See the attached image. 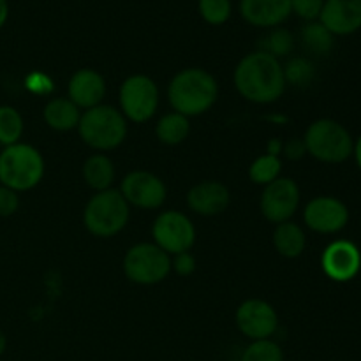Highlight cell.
I'll return each instance as SVG.
<instances>
[{"label": "cell", "mask_w": 361, "mask_h": 361, "mask_svg": "<svg viewBox=\"0 0 361 361\" xmlns=\"http://www.w3.org/2000/svg\"><path fill=\"white\" fill-rule=\"evenodd\" d=\"M233 83L245 101L271 104L286 90L284 67L279 59L257 49L240 60L233 74Z\"/></svg>", "instance_id": "6da1fadb"}, {"label": "cell", "mask_w": 361, "mask_h": 361, "mask_svg": "<svg viewBox=\"0 0 361 361\" xmlns=\"http://www.w3.org/2000/svg\"><path fill=\"white\" fill-rule=\"evenodd\" d=\"M219 83L208 71L187 67L173 76L168 87V99L173 111L187 116H200L210 111L217 102Z\"/></svg>", "instance_id": "7a4b0ae2"}, {"label": "cell", "mask_w": 361, "mask_h": 361, "mask_svg": "<svg viewBox=\"0 0 361 361\" xmlns=\"http://www.w3.org/2000/svg\"><path fill=\"white\" fill-rule=\"evenodd\" d=\"M78 133L95 152L115 150L127 137V120L120 109L99 104L81 113Z\"/></svg>", "instance_id": "3957f363"}, {"label": "cell", "mask_w": 361, "mask_h": 361, "mask_svg": "<svg viewBox=\"0 0 361 361\" xmlns=\"http://www.w3.org/2000/svg\"><path fill=\"white\" fill-rule=\"evenodd\" d=\"M44 169L46 164L41 152L32 145H11L0 154V182L16 192L37 187L44 176Z\"/></svg>", "instance_id": "277c9868"}, {"label": "cell", "mask_w": 361, "mask_h": 361, "mask_svg": "<svg viewBox=\"0 0 361 361\" xmlns=\"http://www.w3.org/2000/svg\"><path fill=\"white\" fill-rule=\"evenodd\" d=\"M129 203L118 189L95 192L83 210V224L97 238H111L123 231L130 217Z\"/></svg>", "instance_id": "5b68a950"}, {"label": "cell", "mask_w": 361, "mask_h": 361, "mask_svg": "<svg viewBox=\"0 0 361 361\" xmlns=\"http://www.w3.org/2000/svg\"><path fill=\"white\" fill-rule=\"evenodd\" d=\"M307 154L326 164H341L353 155L355 141L342 123L319 118L310 123L303 136Z\"/></svg>", "instance_id": "8992f818"}, {"label": "cell", "mask_w": 361, "mask_h": 361, "mask_svg": "<svg viewBox=\"0 0 361 361\" xmlns=\"http://www.w3.org/2000/svg\"><path fill=\"white\" fill-rule=\"evenodd\" d=\"M123 274L137 286H155L171 274V256L155 243H136L123 257Z\"/></svg>", "instance_id": "52a82bcc"}, {"label": "cell", "mask_w": 361, "mask_h": 361, "mask_svg": "<svg viewBox=\"0 0 361 361\" xmlns=\"http://www.w3.org/2000/svg\"><path fill=\"white\" fill-rule=\"evenodd\" d=\"M161 92L157 83L147 74H133L120 85V111L134 123H145L157 113Z\"/></svg>", "instance_id": "ba28073f"}, {"label": "cell", "mask_w": 361, "mask_h": 361, "mask_svg": "<svg viewBox=\"0 0 361 361\" xmlns=\"http://www.w3.org/2000/svg\"><path fill=\"white\" fill-rule=\"evenodd\" d=\"M154 243L169 256L190 252L196 243V228L185 214L166 210L157 215L152 226Z\"/></svg>", "instance_id": "9c48e42d"}, {"label": "cell", "mask_w": 361, "mask_h": 361, "mask_svg": "<svg viewBox=\"0 0 361 361\" xmlns=\"http://www.w3.org/2000/svg\"><path fill=\"white\" fill-rule=\"evenodd\" d=\"M300 207V187L288 176H279L264 185L259 200V210L267 221L275 226L291 221Z\"/></svg>", "instance_id": "30bf717a"}, {"label": "cell", "mask_w": 361, "mask_h": 361, "mask_svg": "<svg viewBox=\"0 0 361 361\" xmlns=\"http://www.w3.org/2000/svg\"><path fill=\"white\" fill-rule=\"evenodd\" d=\"M118 190L129 207L133 204L141 210H157L164 204L166 196H168L166 183L157 175L145 169L127 173Z\"/></svg>", "instance_id": "8fae6325"}, {"label": "cell", "mask_w": 361, "mask_h": 361, "mask_svg": "<svg viewBox=\"0 0 361 361\" xmlns=\"http://www.w3.org/2000/svg\"><path fill=\"white\" fill-rule=\"evenodd\" d=\"M235 321L240 334L245 335L250 342L270 338L279 328L277 310L271 303L259 298L245 300L236 309Z\"/></svg>", "instance_id": "7c38bea8"}, {"label": "cell", "mask_w": 361, "mask_h": 361, "mask_svg": "<svg viewBox=\"0 0 361 361\" xmlns=\"http://www.w3.org/2000/svg\"><path fill=\"white\" fill-rule=\"evenodd\" d=\"M307 228L321 235H335L349 222V210L341 200L334 196H317L307 203L303 210Z\"/></svg>", "instance_id": "4fadbf2b"}, {"label": "cell", "mask_w": 361, "mask_h": 361, "mask_svg": "<svg viewBox=\"0 0 361 361\" xmlns=\"http://www.w3.org/2000/svg\"><path fill=\"white\" fill-rule=\"evenodd\" d=\"M321 268L335 282H349L358 275L361 252L349 240H335L321 256Z\"/></svg>", "instance_id": "5bb4252c"}, {"label": "cell", "mask_w": 361, "mask_h": 361, "mask_svg": "<svg viewBox=\"0 0 361 361\" xmlns=\"http://www.w3.org/2000/svg\"><path fill=\"white\" fill-rule=\"evenodd\" d=\"M106 97V80L101 73L90 67L78 69L67 83V99L81 111L102 104Z\"/></svg>", "instance_id": "9a60e30c"}, {"label": "cell", "mask_w": 361, "mask_h": 361, "mask_svg": "<svg viewBox=\"0 0 361 361\" xmlns=\"http://www.w3.org/2000/svg\"><path fill=\"white\" fill-rule=\"evenodd\" d=\"M231 203L229 189L217 180H204L196 183L187 192V207L197 215L203 217H214L228 210Z\"/></svg>", "instance_id": "2e32d148"}, {"label": "cell", "mask_w": 361, "mask_h": 361, "mask_svg": "<svg viewBox=\"0 0 361 361\" xmlns=\"http://www.w3.org/2000/svg\"><path fill=\"white\" fill-rule=\"evenodd\" d=\"M319 21L334 35H351L361 28V0H324Z\"/></svg>", "instance_id": "e0dca14e"}, {"label": "cell", "mask_w": 361, "mask_h": 361, "mask_svg": "<svg viewBox=\"0 0 361 361\" xmlns=\"http://www.w3.org/2000/svg\"><path fill=\"white\" fill-rule=\"evenodd\" d=\"M291 0H240V14L257 28H275L291 16Z\"/></svg>", "instance_id": "ac0fdd59"}, {"label": "cell", "mask_w": 361, "mask_h": 361, "mask_svg": "<svg viewBox=\"0 0 361 361\" xmlns=\"http://www.w3.org/2000/svg\"><path fill=\"white\" fill-rule=\"evenodd\" d=\"M81 109L67 97H56L48 101L44 106V122L49 129L59 130V133H67V130L78 129V123L81 118Z\"/></svg>", "instance_id": "d6986e66"}, {"label": "cell", "mask_w": 361, "mask_h": 361, "mask_svg": "<svg viewBox=\"0 0 361 361\" xmlns=\"http://www.w3.org/2000/svg\"><path fill=\"white\" fill-rule=\"evenodd\" d=\"M271 242H274L275 250H277L282 257L296 259V257L302 256L303 250H305L307 236L302 226L296 224V222L293 221H288L275 226L274 235H271Z\"/></svg>", "instance_id": "ffe728a7"}, {"label": "cell", "mask_w": 361, "mask_h": 361, "mask_svg": "<svg viewBox=\"0 0 361 361\" xmlns=\"http://www.w3.org/2000/svg\"><path fill=\"white\" fill-rule=\"evenodd\" d=\"M81 175L92 190L102 192V190L111 189L115 182V164L108 155L94 154L85 161Z\"/></svg>", "instance_id": "44dd1931"}, {"label": "cell", "mask_w": 361, "mask_h": 361, "mask_svg": "<svg viewBox=\"0 0 361 361\" xmlns=\"http://www.w3.org/2000/svg\"><path fill=\"white\" fill-rule=\"evenodd\" d=\"M189 134L190 120L176 111L166 113L155 126V136L162 145H168V147H176V145L183 143Z\"/></svg>", "instance_id": "7402d4cb"}, {"label": "cell", "mask_w": 361, "mask_h": 361, "mask_svg": "<svg viewBox=\"0 0 361 361\" xmlns=\"http://www.w3.org/2000/svg\"><path fill=\"white\" fill-rule=\"evenodd\" d=\"M302 41L310 53L326 55L334 48L335 35L319 20L307 21L305 27L302 28Z\"/></svg>", "instance_id": "603a6c76"}, {"label": "cell", "mask_w": 361, "mask_h": 361, "mask_svg": "<svg viewBox=\"0 0 361 361\" xmlns=\"http://www.w3.org/2000/svg\"><path fill=\"white\" fill-rule=\"evenodd\" d=\"M23 118L13 106H0V143L4 147L20 143L23 136Z\"/></svg>", "instance_id": "cb8c5ba5"}, {"label": "cell", "mask_w": 361, "mask_h": 361, "mask_svg": "<svg viewBox=\"0 0 361 361\" xmlns=\"http://www.w3.org/2000/svg\"><path fill=\"white\" fill-rule=\"evenodd\" d=\"M282 161L277 155L263 154L250 164L249 176L256 185H268L281 176Z\"/></svg>", "instance_id": "d4e9b609"}, {"label": "cell", "mask_w": 361, "mask_h": 361, "mask_svg": "<svg viewBox=\"0 0 361 361\" xmlns=\"http://www.w3.org/2000/svg\"><path fill=\"white\" fill-rule=\"evenodd\" d=\"M293 48H295V39H293V34L281 27L271 28V32H268L259 42V51L268 53V55L275 56V59L288 56L289 53L293 51Z\"/></svg>", "instance_id": "484cf974"}, {"label": "cell", "mask_w": 361, "mask_h": 361, "mask_svg": "<svg viewBox=\"0 0 361 361\" xmlns=\"http://www.w3.org/2000/svg\"><path fill=\"white\" fill-rule=\"evenodd\" d=\"M240 361H284V353L271 338L252 341L243 349Z\"/></svg>", "instance_id": "4316f807"}, {"label": "cell", "mask_w": 361, "mask_h": 361, "mask_svg": "<svg viewBox=\"0 0 361 361\" xmlns=\"http://www.w3.org/2000/svg\"><path fill=\"white\" fill-rule=\"evenodd\" d=\"M282 67H284L286 85L291 83L295 87H307L314 80V74H316L314 63L310 60L303 59V56H296V59L289 60Z\"/></svg>", "instance_id": "83f0119b"}, {"label": "cell", "mask_w": 361, "mask_h": 361, "mask_svg": "<svg viewBox=\"0 0 361 361\" xmlns=\"http://www.w3.org/2000/svg\"><path fill=\"white\" fill-rule=\"evenodd\" d=\"M200 14L208 25H224L231 18V0H200Z\"/></svg>", "instance_id": "f1b7e54d"}, {"label": "cell", "mask_w": 361, "mask_h": 361, "mask_svg": "<svg viewBox=\"0 0 361 361\" xmlns=\"http://www.w3.org/2000/svg\"><path fill=\"white\" fill-rule=\"evenodd\" d=\"M324 0H291V11L305 21L319 20Z\"/></svg>", "instance_id": "f546056e"}, {"label": "cell", "mask_w": 361, "mask_h": 361, "mask_svg": "<svg viewBox=\"0 0 361 361\" xmlns=\"http://www.w3.org/2000/svg\"><path fill=\"white\" fill-rule=\"evenodd\" d=\"M171 271L180 277H189L196 271V257L190 252H182L171 256Z\"/></svg>", "instance_id": "4dcf8cb0"}, {"label": "cell", "mask_w": 361, "mask_h": 361, "mask_svg": "<svg viewBox=\"0 0 361 361\" xmlns=\"http://www.w3.org/2000/svg\"><path fill=\"white\" fill-rule=\"evenodd\" d=\"M20 208V197L16 190L9 187H0V217H9L14 215Z\"/></svg>", "instance_id": "1f68e13d"}, {"label": "cell", "mask_w": 361, "mask_h": 361, "mask_svg": "<svg viewBox=\"0 0 361 361\" xmlns=\"http://www.w3.org/2000/svg\"><path fill=\"white\" fill-rule=\"evenodd\" d=\"M282 154H284L289 161H300V159L307 154L305 143H303V140H300V137H293V140L286 141V143L282 145Z\"/></svg>", "instance_id": "d6a6232c"}, {"label": "cell", "mask_w": 361, "mask_h": 361, "mask_svg": "<svg viewBox=\"0 0 361 361\" xmlns=\"http://www.w3.org/2000/svg\"><path fill=\"white\" fill-rule=\"evenodd\" d=\"M282 141L281 140H270L268 141V152L267 154H270V155H281L282 154Z\"/></svg>", "instance_id": "836d02e7"}, {"label": "cell", "mask_w": 361, "mask_h": 361, "mask_svg": "<svg viewBox=\"0 0 361 361\" xmlns=\"http://www.w3.org/2000/svg\"><path fill=\"white\" fill-rule=\"evenodd\" d=\"M7 16H9V4L7 0H0V28L6 25Z\"/></svg>", "instance_id": "e575fe53"}, {"label": "cell", "mask_w": 361, "mask_h": 361, "mask_svg": "<svg viewBox=\"0 0 361 361\" xmlns=\"http://www.w3.org/2000/svg\"><path fill=\"white\" fill-rule=\"evenodd\" d=\"M353 154H355L356 157V164H358V168L361 169V136L356 140L355 148H353Z\"/></svg>", "instance_id": "d590c367"}, {"label": "cell", "mask_w": 361, "mask_h": 361, "mask_svg": "<svg viewBox=\"0 0 361 361\" xmlns=\"http://www.w3.org/2000/svg\"><path fill=\"white\" fill-rule=\"evenodd\" d=\"M6 348H7V338H6V335H4V331L0 330V356L4 355Z\"/></svg>", "instance_id": "8d00e7d4"}]
</instances>
